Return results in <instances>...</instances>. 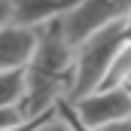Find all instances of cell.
<instances>
[{
    "label": "cell",
    "instance_id": "3957f363",
    "mask_svg": "<svg viewBox=\"0 0 131 131\" xmlns=\"http://www.w3.org/2000/svg\"><path fill=\"white\" fill-rule=\"evenodd\" d=\"M128 9H131V0H76L61 18L64 37L76 46L92 31H98L101 25H107L113 18H122Z\"/></svg>",
    "mask_w": 131,
    "mask_h": 131
},
{
    "label": "cell",
    "instance_id": "52a82bcc",
    "mask_svg": "<svg viewBox=\"0 0 131 131\" xmlns=\"http://www.w3.org/2000/svg\"><path fill=\"white\" fill-rule=\"evenodd\" d=\"M21 113L18 107H0V131H9V128H21Z\"/></svg>",
    "mask_w": 131,
    "mask_h": 131
},
{
    "label": "cell",
    "instance_id": "7a4b0ae2",
    "mask_svg": "<svg viewBox=\"0 0 131 131\" xmlns=\"http://www.w3.org/2000/svg\"><path fill=\"white\" fill-rule=\"evenodd\" d=\"M79 128H98L104 131L107 125H113L116 119L131 113V92L128 85H116V89H95L89 95L73 101Z\"/></svg>",
    "mask_w": 131,
    "mask_h": 131
},
{
    "label": "cell",
    "instance_id": "277c9868",
    "mask_svg": "<svg viewBox=\"0 0 131 131\" xmlns=\"http://www.w3.org/2000/svg\"><path fill=\"white\" fill-rule=\"evenodd\" d=\"M34 49H37V28L12 25V21L0 28V70L28 67Z\"/></svg>",
    "mask_w": 131,
    "mask_h": 131
},
{
    "label": "cell",
    "instance_id": "ba28073f",
    "mask_svg": "<svg viewBox=\"0 0 131 131\" xmlns=\"http://www.w3.org/2000/svg\"><path fill=\"white\" fill-rule=\"evenodd\" d=\"M9 3H12V0H0V28L9 21Z\"/></svg>",
    "mask_w": 131,
    "mask_h": 131
},
{
    "label": "cell",
    "instance_id": "8992f818",
    "mask_svg": "<svg viewBox=\"0 0 131 131\" xmlns=\"http://www.w3.org/2000/svg\"><path fill=\"white\" fill-rule=\"evenodd\" d=\"M25 95V67L0 70V107H18Z\"/></svg>",
    "mask_w": 131,
    "mask_h": 131
},
{
    "label": "cell",
    "instance_id": "6da1fadb",
    "mask_svg": "<svg viewBox=\"0 0 131 131\" xmlns=\"http://www.w3.org/2000/svg\"><path fill=\"white\" fill-rule=\"evenodd\" d=\"M122 40H125L122 18H113L73 46V79H70V92H67L70 101L82 98L101 85V79L113 61L116 49L122 46Z\"/></svg>",
    "mask_w": 131,
    "mask_h": 131
},
{
    "label": "cell",
    "instance_id": "5b68a950",
    "mask_svg": "<svg viewBox=\"0 0 131 131\" xmlns=\"http://www.w3.org/2000/svg\"><path fill=\"white\" fill-rule=\"evenodd\" d=\"M76 0H12L9 3V21L25 25V28H40L58 15H64Z\"/></svg>",
    "mask_w": 131,
    "mask_h": 131
},
{
    "label": "cell",
    "instance_id": "30bf717a",
    "mask_svg": "<svg viewBox=\"0 0 131 131\" xmlns=\"http://www.w3.org/2000/svg\"><path fill=\"white\" fill-rule=\"evenodd\" d=\"M125 85H128V82H125ZM128 92H131V85H128Z\"/></svg>",
    "mask_w": 131,
    "mask_h": 131
},
{
    "label": "cell",
    "instance_id": "9c48e42d",
    "mask_svg": "<svg viewBox=\"0 0 131 131\" xmlns=\"http://www.w3.org/2000/svg\"><path fill=\"white\" fill-rule=\"evenodd\" d=\"M125 82H128V85H131V73H128V79H125Z\"/></svg>",
    "mask_w": 131,
    "mask_h": 131
}]
</instances>
